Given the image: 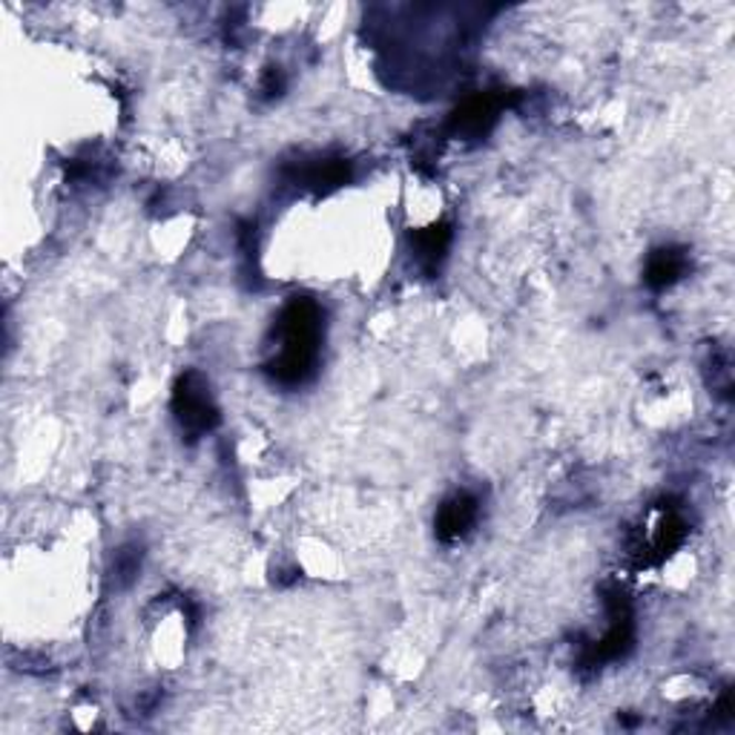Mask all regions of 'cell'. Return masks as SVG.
Instances as JSON below:
<instances>
[{
	"label": "cell",
	"instance_id": "7",
	"mask_svg": "<svg viewBox=\"0 0 735 735\" xmlns=\"http://www.w3.org/2000/svg\"><path fill=\"white\" fill-rule=\"evenodd\" d=\"M451 224L449 222H437L431 224V228L426 230H414L411 233V250H414L417 262H420V267L426 273H437V267H440V262L445 259V253H449V244H451Z\"/></svg>",
	"mask_w": 735,
	"mask_h": 735
},
{
	"label": "cell",
	"instance_id": "2",
	"mask_svg": "<svg viewBox=\"0 0 735 735\" xmlns=\"http://www.w3.org/2000/svg\"><path fill=\"white\" fill-rule=\"evenodd\" d=\"M172 417L190 440L210 434L219 426V406L210 393L208 379L199 371H185L172 386Z\"/></svg>",
	"mask_w": 735,
	"mask_h": 735
},
{
	"label": "cell",
	"instance_id": "3",
	"mask_svg": "<svg viewBox=\"0 0 735 735\" xmlns=\"http://www.w3.org/2000/svg\"><path fill=\"white\" fill-rule=\"evenodd\" d=\"M607 615H609V629L607 636L595 641L589 650L584 652V664L586 666H603L612 664V661H621L629 655V650L636 647V615L629 607L627 595L621 589H607Z\"/></svg>",
	"mask_w": 735,
	"mask_h": 735
},
{
	"label": "cell",
	"instance_id": "10",
	"mask_svg": "<svg viewBox=\"0 0 735 735\" xmlns=\"http://www.w3.org/2000/svg\"><path fill=\"white\" fill-rule=\"evenodd\" d=\"M138 569H141V549L138 546H124V549L115 552V580L118 584H133Z\"/></svg>",
	"mask_w": 735,
	"mask_h": 735
},
{
	"label": "cell",
	"instance_id": "9",
	"mask_svg": "<svg viewBox=\"0 0 735 735\" xmlns=\"http://www.w3.org/2000/svg\"><path fill=\"white\" fill-rule=\"evenodd\" d=\"M684 537H686L684 517H681L679 512H672V508L670 512L661 508V521H658L655 532H652L650 549H647V560H650V564H661V560H666V557L679 549L681 543H684Z\"/></svg>",
	"mask_w": 735,
	"mask_h": 735
},
{
	"label": "cell",
	"instance_id": "6",
	"mask_svg": "<svg viewBox=\"0 0 735 735\" xmlns=\"http://www.w3.org/2000/svg\"><path fill=\"white\" fill-rule=\"evenodd\" d=\"M686 271H690V256H686V250L658 248L652 250L650 259H647L643 282H647L652 291H664V287H672L675 282H681Z\"/></svg>",
	"mask_w": 735,
	"mask_h": 735
},
{
	"label": "cell",
	"instance_id": "5",
	"mask_svg": "<svg viewBox=\"0 0 735 735\" xmlns=\"http://www.w3.org/2000/svg\"><path fill=\"white\" fill-rule=\"evenodd\" d=\"M480 517V500L469 492H458L445 497L437 508L434 517V532L443 543H458L463 540L474 528Z\"/></svg>",
	"mask_w": 735,
	"mask_h": 735
},
{
	"label": "cell",
	"instance_id": "4",
	"mask_svg": "<svg viewBox=\"0 0 735 735\" xmlns=\"http://www.w3.org/2000/svg\"><path fill=\"white\" fill-rule=\"evenodd\" d=\"M508 104L503 93H480L458 107L449 118V133L458 138H483L497 124L500 113Z\"/></svg>",
	"mask_w": 735,
	"mask_h": 735
},
{
	"label": "cell",
	"instance_id": "8",
	"mask_svg": "<svg viewBox=\"0 0 735 735\" xmlns=\"http://www.w3.org/2000/svg\"><path fill=\"white\" fill-rule=\"evenodd\" d=\"M348 179L350 165L345 158H316V161H311V165H305L296 172V181H300L302 187L316 190V193L336 190V187H343Z\"/></svg>",
	"mask_w": 735,
	"mask_h": 735
},
{
	"label": "cell",
	"instance_id": "1",
	"mask_svg": "<svg viewBox=\"0 0 735 735\" xmlns=\"http://www.w3.org/2000/svg\"><path fill=\"white\" fill-rule=\"evenodd\" d=\"M325 314L311 296H293L276 319L279 350L264 374L282 388H300L316 377Z\"/></svg>",
	"mask_w": 735,
	"mask_h": 735
},
{
	"label": "cell",
	"instance_id": "11",
	"mask_svg": "<svg viewBox=\"0 0 735 735\" xmlns=\"http://www.w3.org/2000/svg\"><path fill=\"white\" fill-rule=\"evenodd\" d=\"M285 90V75H282V70L279 66H271V70L264 72V81H262V93L264 95H279Z\"/></svg>",
	"mask_w": 735,
	"mask_h": 735
}]
</instances>
